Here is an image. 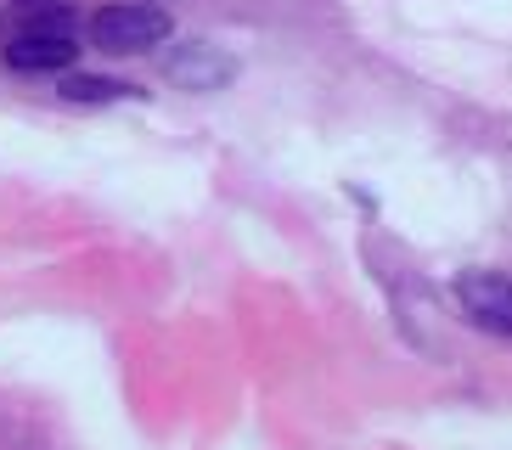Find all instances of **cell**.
<instances>
[{
	"label": "cell",
	"mask_w": 512,
	"mask_h": 450,
	"mask_svg": "<svg viewBox=\"0 0 512 450\" xmlns=\"http://www.w3.org/2000/svg\"><path fill=\"white\" fill-rule=\"evenodd\" d=\"M85 29H91V45L107 57H141V51H158L164 40H175V17L152 0H124V6H102Z\"/></svg>",
	"instance_id": "1"
},
{
	"label": "cell",
	"mask_w": 512,
	"mask_h": 450,
	"mask_svg": "<svg viewBox=\"0 0 512 450\" xmlns=\"http://www.w3.org/2000/svg\"><path fill=\"white\" fill-rule=\"evenodd\" d=\"M158 74L175 90L209 96V90H226L237 79V57L214 40H164L158 45Z\"/></svg>",
	"instance_id": "2"
},
{
	"label": "cell",
	"mask_w": 512,
	"mask_h": 450,
	"mask_svg": "<svg viewBox=\"0 0 512 450\" xmlns=\"http://www.w3.org/2000/svg\"><path fill=\"white\" fill-rule=\"evenodd\" d=\"M456 304L479 332L490 338H512V276L501 270H462L456 276Z\"/></svg>",
	"instance_id": "3"
},
{
	"label": "cell",
	"mask_w": 512,
	"mask_h": 450,
	"mask_svg": "<svg viewBox=\"0 0 512 450\" xmlns=\"http://www.w3.org/2000/svg\"><path fill=\"white\" fill-rule=\"evenodd\" d=\"M0 62L12 74H68L79 62V40H57V34H17L0 45Z\"/></svg>",
	"instance_id": "4"
},
{
	"label": "cell",
	"mask_w": 512,
	"mask_h": 450,
	"mask_svg": "<svg viewBox=\"0 0 512 450\" xmlns=\"http://www.w3.org/2000/svg\"><path fill=\"white\" fill-rule=\"evenodd\" d=\"M57 96L74 107H113V102H136L141 90L130 85V79H107V74H79V68H68V74H57Z\"/></svg>",
	"instance_id": "5"
},
{
	"label": "cell",
	"mask_w": 512,
	"mask_h": 450,
	"mask_svg": "<svg viewBox=\"0 0 512 450\" xmlns=\"http://www.w3.org/2000/svg\"><path fill=\"white\" fill-rule=\"evenodd\" d=\"M17 34H57V40H74L79 17H74L68 0H57V6H17V12L6 17V40H17Z\"/></svg>",
	"instance_id": "6"
},
{
	"label": "cell",
	"mask_w": 512,
	"mask_h": 450,
	"mask_svg": "<svg viewBox=\"0 0 512 450\" xmlns=\"http://www.w3.org/2000/svg\"><path fill=\"white\" fill-rule=\"evenodd\" d=\"M17 6H57V0H17Z\"/></svg>",
	"instance_id": "7"
}]
</instances>
